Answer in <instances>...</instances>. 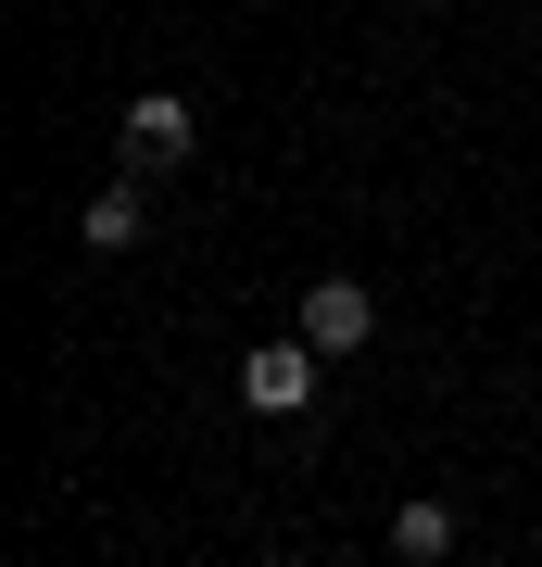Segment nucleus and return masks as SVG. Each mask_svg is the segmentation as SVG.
I'll return each mask as SVG.
<instances>
[{"label": "nucleus", "instance_id": "f03ea898", "mask_svg": "<svg viewBox=\"0 0 542 567\" xmlns=\"http://www.w3.org/2000/svg\"><path fill=\"white\" fill-rule=\"evenodd\" d=\"M303 341H316V353H366V341H379V290H366V278H303Z\"/></svg>", "mask_w": 542, "mask_h": 567}, {"label": "nucleus", "instance_id": "f257e3e1", "mask_svg": "<svg viewBox=\"0 0 542 567\" xmlns=\"http://www.w3.org/2000/svg\"><path fill=\"white\" fill-rule=\"evenodd\" d=\"M316 365H328V353L303 341V328H290V341H253V353H241V404H253V416H303V404H316Z\"/></svg>", "mask_w": 542, "mask_h": 567}, {"label": "nucleus", "instance_id": "39448f33", "mask_svg": "<svg viewBox=\"0 0 542 567\" xmlns=\"http://www.w3.org/2000/svg\"><path fill=\"white\" fill-rule=\"evenodd\" d=\"M140 227H152V203H140V189H89L76 240H89V252H140Z\"/></svg>", "mask_w": 542, "mask_h": 567}, {"label": "nucleus", "instance_id": "7ed1b4c3", "mask_svg": "<svg viewBox=\"0 0 542 567\" xmlns=\"http://www.w3.org/2000/svg\"><path fill=\"white\" fill-rule=\"evenodd\" d=\"M190 152H202V114L177 89H140V102H126V164H190Z\"/></svg>", "mask_w": 542, "mask_h": 567}, {"label": "nucleus", "instance_id": "20e7f679", "mask_svg": "<svg viewBox=\"0 0 542 567\" xmlns=\"http://www.w3.org/2000/svg\"><path fill=\"white\" fill-rule=\"evenodd\" d=\"M454 529H467V517L442 505V492H403V505H391V555H403V567H442Z\"/></svg>", "mask_w": 542, "mask_h": 567}]
</instances>
